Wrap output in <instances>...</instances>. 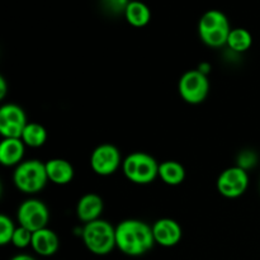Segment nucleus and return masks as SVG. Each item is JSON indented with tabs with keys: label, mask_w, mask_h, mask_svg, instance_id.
I'll return each instance as SVG.
<instances>
[{
	"label": "nucleus",
	"mask_w": 260,
	"mask_h": 260,
	"mask_svg": "<svg viewBox=\"0 0 260 260\" xmlns=\"http://www.w3.org/2000/svg\"><path fill=\"white\" fill-rule=\"evenodd\" d=\"M155 244L152 228L139 220L122 221L116 228V246L131 256L151 250Z\"/></svg>",
	"instance_id": "obj_1"
},
{
	"label": "nucleus",
	"mask_w": 260,
	"mask_h": 260,
	"mask_svg": "<svg viewBox=\"0 0 260 260\" xmlns=\"http://www.w3.org/2000/svg\"><path fill=\"white\" fill-rule=\"evenodd\" d=\"M83 240L89 251L96 255H107L116 246V229L107 221H91L84 228Z\"/></svg>",
	"instance_id": "obj_2"
},
{
	"label": "nucleus",
	"mask_w": 260,
	"mask_h": 260,
	"mask_svg": "<svg viewBox=\"0 0 260 260\" xmlns=\"http://www.w3.org/2000/svg\"><path fill=\"white\" fill-rule=\"evenodd\" d=\"M14 184L24 193H36L43 189L47 183L46 164L38 160H28L20 162L14 172Z\"/></svg>",
	"instance_id": "obj_3"
},
{
	"label": "nucleus",
	"mask_w": 260,
	"mask_h": 260,
	"mask_svg": "<svg viewBox=\"0 0 260 260\" xmlns=\"http://www.w3.org/2000/svg\"><path fill=\"white\" fill-rule=\"evenodd\" d=\"M123 173L131 182L137 184H147L159 175V165L150 155L135 152L124 159Z\"/></svg>",
	"instance_id": "obj_4"
},
{
	"label": "nucleus",
	"mask_w": 260,
	"mask_h": 260,
	"mask_svg": "<svg viewBox=\"0 0 260 260\" xmlns=\"http://www.w3.org/2000/svg\"><path fill=\"white\" fill-rule=\"evenodd\" d=\"M210 89L207 76L200 70H189L179 80V93L185 102L201 103L206 99Z\"/></svg>",
	"instance_id": "obj_5"
},
{
	"label": "nucleus",
	"mask_w": 260,
	"mask_h": 260,
	"mask_svg": "<svg viewBox=\"0 0 260 260\" xmlns=\"http://www.w3.org/2000/svg\"><path fill=\"white\" fill-rule=\"evenodd\" d=\"M50 218L45 203L37 200H28L20 205L18 210V221L20 226L28 229L32 233L46 228Z\"/></svg>",
	"instance_id": "obj_6"
},
{
	"label": "nucleus",
	"mask_w": 260,
	"mask_h": 260,
	"mask_svg": "<svg viewBox=\"0 0 260 260\" xmlns=\"http://www.w3.org/2000/svg\"><path fill=\"white\" fill-rule=\"evenodd\" d=\"M249 184L246 170L239 167L229 168L217 180L218 192L228 198H236L243 194Z\"/></svg>",
	"instance_id": "obj_7"
},
{
	"label": "nucleus",
	"mask_w": 260,
	"mask_h": 260,
	"mask_svg": "<svg viewBox=\"0 0 260 260\" xmlns=\"http://www.w3.org/2000/svg\"><path fill=\"white\" fill-rule=\"evenodd\" d=\"M121 155L118 149L113 145H101L93 151L90 165L94 172L99 175H111L118 169Z\"/></svg>",
	"instance_id": "obj_8"
},
{
	"label": "nucleus",
	"mask_w": 260,
	"mask_h": 260,
	"mask_svg": "<svg viewBox=\"0 0 260 260\" xmlns=\"http://www.w3.org/2000/svg\"><path fill=\"white\" fill-rule=\"evenodd\" d=\"M152 234L155 243L167 248L177 245L183 235L179 223L172 218H161L156 221L152 226Z\"/></svg>",
	"instance_id": "obj_9"
},
{
	"label": "nucleus",
	"mask_w": 260,
	"mask_h": 260,
	"mask_svg": "<svg viewBox=\"0 0 260 260\" xmlns=\"http://www.w3.org/2000/svg\"><path fill=\"white\" fill-rule=\"evenodd\" d=\"M58 238L52 230L42 229L32 235V248L37 254L42 256H51L57 251L58 249Z\"/></svg>",
	"instance_id": "obj_10"
},
{
	"label": "nucleus",
	"mask_w": 260,
	"mask_h": 260,
	"mask_svg": "<svg viewBox=\"0 0 260 260\" xmlns=\"http://www.w3.org/2000/svg\"><path fill=\"white\" fill-rule=\"evenodd\" d=\"M102 211H103V200L93 193L81 197L78 203V207H76L79 220L86 223L99 220L98 217L101 216Z\"/></svg>",
	"instance_id": "obj_11"
},
{
	"label": "nucleus",
	"mask_w": 260,
	"mask_h": 260,
	"mask_svg": "<svg viewBox=\"0 0 260 260\" xmlns=\"http://www.w3.org/2000/svg\"><path fill=\"white\" fill-rule=\"evenodd\" d=\"M47 177L55 184H68L74 178V168L63 159H52L46 162Z\"/></svg>",
	"instance_id": "obj_12"
},
{
	"label": "nucleus",
	"mask_w": 260,
	"mask_h": 260,
	"mask_svg": "<svg viewBox=\"0 0 260 260\" xmlns=\"http://www.w3.org/2000/svg\"><path fill=\"white\" fill-rule=\"evenodd\" d=\"M24 155L22 139H4L0 144V162L5 167L18 164Z\"/></svg>",
	"instance_id": "obj_13"
},
{
	"label": "nucleus",
	"mask_w": 260,
	"mask_h": 260,
	"mask_svg": "<svg viewBox=\"0 0 260 260\" xmlns=\"http://www.w3.org/2000/svg\"><path fill=\"white\" fill-rule=\"evenodd\" d=\"M124 17L127 22L131 25L137 28L145 27L151 19V12L149 7L139 0H132L128 3L126 10H124Z\"/></svg>",
	"instance_id": "obj_14"
},
{
	"label": "nucleus",
	"mask_w": 260,
	"mask_h": 260,
	"mask_svg": "<svg viewBox=\"0 0 260 260\" xmlns=\"http://www.w3.org/2000/svg\"><path fill=\"white\" fill-rule=\"evenodd\" d=\"M229 24L228 17L223 14L220 10H208L205 14L201 17L200 23H198V32L200 36L206 35V33L213 32L216 29H220V28L226 27Z\"/></svg>",
	"instance_id": "obj_15"
},
{
	"label": "nucleus",
	"mask_w": 260,
	"mask_h": 260,
	"mask_svg": "<svg viewBox=\"0 0 260 260\" xmlns=\"http://www.w3.org/2000/svg\"><path fill=\"white\" fill-rule=\"evenodd\" d=\"M7 126H27L25 114L20 107L15 104H5L0 109V127Z\"/></svg>",
	"instance_id": "obj_16"
},
{
	"label": "nucleus",
	"mask_w": 260,
	"mask_h": 260,
	"mask_svg": "<svg viewBox=\"0 0 260 260\" xmlns=\"http://www.w3.org/2000/svg\"><path fill=\"white\" fill-rule=\"evenodd\" d=\"M159 177L169 185H178L184 180L185 170L177 161H165L159 165Z\"/></svg>",
	"instance_id": "obj_17"
},
{
	"label": "nucleus",
	"mask_w": 260,
	"mask_h": 260,
	"mask_svg": "<svg viewBox=\"0 0 260 260\" xmlns=\"http://www.w3.org/2000/svg\"><path fill=\"white\" fill-rule=\"evenodd\" d=\"M47 132L45 127L38 123H27L22 135V141L30 147H40L45 144Z\"/></svg>",
	"instance_id": "obj_18"
},
{
	"label": "nucleus",
	"mask_w": 260,
	"mask_h": 260,
	"mask_svg": "<svg viewBox=\"0 0 260 260\" xmlns=\"http://www.w3.org/2000/svg\"><path fill=\"white\" fill-rule=\"evenodd\" d=\"M251 43H253V38H251L249 30L244 29V28L231 29L228 40V45L231 50L236 51V52H244L250 48Z\"/></svg>",
	"instance_id": "obj_19"
},
{
	"label": "nucleus",
	"mask_w": 260,
	"mask_h": 260,
	"mask_svg": "<svg viewBox=\"0 0 260 260\" xmlns=\"http://www.w3.org/2000/svg\"><path fill=\"white\" fill-rule=\"evenodd\" d=\"M32 235H33L32 231H29L28 229L20 226V228L15 229L14 235H13V239H12V244L15 246V248H19V249L27 248L28 245L32 244Z\"/></svg>",
	"instance_id": "obj_20"
},
{
	"label": "nucleus",
	"mask_w": 260,
	"mask_h": 260,
	"mask_svg": "<svg viewBox=\"0 0 260 260\" xmlns=\"http://www.w3.org/2000/svg\"><path fill=\"white\" fill-rule=\"evenodd\" d=\"M15 228L13 225L12 220L7 216H0V244L7 245L8 243H12L13 235H14Z\"/></svg>",
	"instance_id": "obj_21"
},
{
	"label": "nucleus",
	"mask_w": 260,
	"mask_h": 260,
	"mask_svg": "<svg viewBox=\"0 0 260 260\" xmlns=\"http://www.w3.org/2000/svg\"><path fill=\"white\" fill-rule=\"evenodd\" d=\"M256 156L253 151H243L239 156V168L246 170L255 165Z\"/></svg>",
	"instance_id": "obj_22"
},
{
	"label": "nucleus",
	"mask_w": 260,
	"mask_h": 260,
	"mask_svg": "<svg viewBox=\"0 0 260 260\" xmlns=\"http://www.w3.org/2000/svg\"><path fill=\"white\" fill-rule=\"evenodd\" d=\"M128 3V0H106V4L109 8H112L113 12H119V10H123L124 12Z\"/></svg>",
	"instance_id": "obj_23"
},
{
	"label": "nucleus",
	"mask_w": 260,
	"mask_h": 260,
	"mask_svg": "<svg viewBox=\"0 0 260 260\" xmlns=\"http://www.w3.org/2000/svg\"><path fill=\"white\" fill-rule=\"evenodd\" d=\"M5 93H7V84L3 78H0V98H4Z\"/></svg>",
	"instance_id": "obj_24"
},
{
	"label": "nucleus",
	"mask_w": 260,
	"mask_h": 260,
	"mask_svg": "<svg viewBox=\"0 0 260 260\" xmlns=\"http://www.w3.org/2000/svg\"><path fill=\"white\" fill-rule=\"evenodd\" d=\"M10 260H36V259L32 258V256H30V255H25V254H20V255L14 256V258H12Z\"/></svg>",
	"instance_id": "obj_25"
}]
</instances>
